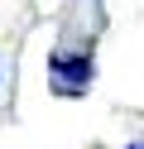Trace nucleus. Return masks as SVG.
<instances>
[{"label": "nucleus", "instance_id": "f257e3e1", "mask_svg": "<svg viewBox=\"0 0 144 149\" xmlns=\"http://www.w3.org/2000/svg\"><path fill=\"white\" fill-rule=\"evenodd\" d=\"M96 82V58L86 48H53L48 58V91L53 96H86Z\"/></svg>", "mask_w": 144, "mask_h": 149}, {"label": "nucleus", "instance_id": "f03ea898", "mask_svg": "<svg viewBox=\"0 0 144 149\" xmlns=\"http://www.w3.org/2000/svg\"><path fill=\"white\" fill-rule=\"evenodd\" d=\"M120 149H144V144H139V139H134V144H120Z\"/></svg>", "mask_w": 144, "mask_h": 149}]
</instances>
